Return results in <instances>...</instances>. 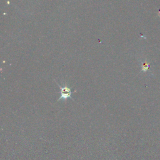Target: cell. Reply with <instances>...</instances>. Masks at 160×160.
I'll return each mask as SVG.
<instances>
[{
    "mask_svg": "<svg viewBox=\"0 0 160 160\" xmlns=\"http://www.w3.org/2000/svg\"><path fill=\"white\" fill-rule=\"evenodd\" d=\"M58 87L60 88V93H61V96L59 97V98L58 99V101L59 100H66L68 99H69V98H71V95L72 94L75 92L76 91H71V89L68 87L66 84H65L63 87H61L59 84H58Z\"/></svg>",
    "mask_w": 160,
    "mask_h": 160,
    "instance_id": "obj_1",
    "label": "cell"
}]
</instances>
